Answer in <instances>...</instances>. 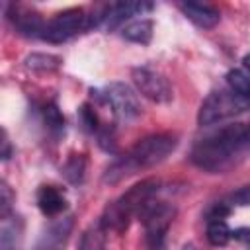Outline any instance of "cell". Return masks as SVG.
Listing matches in <instances>:
<instances>
[{
	"label": "cell",
	"mask_w": 250,
	"mask_h": 250,
	"mask_svg": "<svg viewBox=\"0 0 250 250\" xmlns=\"http://www.w3.org/2000/svg\"><path fill=\"white\" fill-rule=\"evenodd\" d=\"M43 113H45V119H47V123H49L51 129H61L64 125V119L61 115V111L57 109V105H53V104L51 105H45Z\"/></svg>",
	"instance_id": "cell-20"
},
{
	"label": "cell",
	"mask_w": 250,
	"mask_h": 250,
	"mask_svg": "<svg viewBox=\"0 0 250 250\" xmlns=\"http://www.w3.org/2000/svg\"><path fill=\"white\" fill-rule=\"evenodd\" d=\"M229 201L234 203V205H238V207L250 205V186H242L236 191H232L230 197H229Z\"/></svg>",
	"instance_id": "cell-21"
},
{
	"label": "cell",
	"mask_w": 250,
	"mask_h": 250,
	"mask_svg": "<svg viewBox=\"0 0 250 250\" xmlns=\"http://www.w3.org/2000/svg\"><path fill=\"white\" fill-rule=\"evenodd\" d=\"M152 21L150 20H139V21H133L129 25L123 27L121 35L131 41V43H139V45H148L150 39H152Z\"/></svg>",
	"instance_id": "cell-14"
},
{
	"label": "cell",
	"mask_w": 250,
	"mask_h": 250,
	"mask_svg": "<svg viewBox=\"0 0 250 250\" xmlns=\"http://www.w3.org/2000/svg\"><path fill=\"white\" fill-rule=\"evenodd\" d=\"M84 174H86V160H84V156H80V154H72V156L64 162V166H62V176H64V180H66L68 184H72V186L82 184V182H84Z\"/></svg>",
	"instance_id": "cell-16"
},
{
	"label": "cell",
	"mask_w": 250,
	"mask_h": 250,
	"mask_svg": "<svg viewBox=\"0 0 250 250\" xmlns=\"http://www.w3.org/2000/svg\"><path fill=\"white\" fill-rule=\"evenodd\" d=\"M152 8V4L148 2H117V4H111L107 6L100 18H98V23L100 21H105V25L109 29L117 27L119 23H123L125 20L137 16V14H143V12H148Z\"/></svg>",
	"instance_id": "cell-9"
},
{
	"label": "cell",
	"mask_w": 250,
	"mask_h": 250,
	"mask_svg": "<svg viewBox=\"0 0 250 250\" xmlns=\"http://www.w3.org/2000/svg\"><path fill=\"white\" fill-rule=\"evenodd\" d=\"M242 70H246V72L250 74V55H246V57L242 59Z\"/></svg>",
	"instance_id": "cell-26"
},
{
	"label": "cell",
	"mask_w": 250,
	"mask_h": 250,
	"mask_svg": "<svg viewBox=\"0 0 250 250\" xmlns=\"http://www.w3.org/2000/svg\"><path fill=\"white\" fill-rule=\"evenodd\" d=\"M178 8L189 21H193L197 27H203V29L215 27L221 20V12L215 6L205 2H180Z\"/></svg>",
	"instance_id": "cell-11"
},
{
	"label": "cell",
	"mask_w": 250,
	"mask_h": 250,
	"mask_svg": "<svg viewBox=\"0 0 250 250\" xmlns=\"http://www.w3.org/2000/svg\"><path fill=\"white\" fill-rule=\"evenodd\" d=\"M25 66L31 70H39V72H51V70H57L61 66V59L55 55L31 53L29 57H25Z\"/></svg>",
	"instance_id": "cell-19"
},
{
	"label": "cell",
	"mask_w": 250,
	"mask_h": 250,
	"mask_svg": "<svg viewBox=\"0 0 250 250\" xmlns=\"http://www.w3.org/2000/svg\"><path fill=\"white\" fill-rule=\"evenodd\" d=\"M102 98L111 105L113 113L121 119H133L141 113V102L131 86L125 82H111L105 86Z\"/></svg>",
	"instance_id": "cell-8"
},
{
	"label": "cell",
	"mask_w": 250,
	"mask_h": 250,
	"mask_svg": "<svg viewBox=\"0 0 250 250\" xmlns=\"http://www.w3.org/2000/svg\"><path fill=\"white\" fill-rule=\"evenodd\" d=\"M248 107H250V102H246L244 98H240L232 90H217V92H211L203 100L199 113H197V123L199 125H213L217 121L238 115V113L246 111Z\"/></svg>",
	"instance_id": "cell-3"
},
{
	"label": "cell",
	"mask_w": 250,
	"mask_h": 250,
	"mask_svg": "<svg viewBox=\"0 0 250 250\" xmlns=\"http://www.w3.org/2000/svg\"><path fill=\"white\" fill-rule=\"evenodd\" d=\"M139 217L143 219L145 225V240L148 250H162L168 227L176 217V207L166 201H156L150 203Z\"/></svg>",
	"instance_id": "cell-5"
},
{
	"label": "cell",
	"mask_w": 250,
	"mask_h": 250,
	"mask_svg": "<svg viewBox=\"0 0 250 250\" xmlns=\"http://www.w3.org/2000/svg\"><path fill=\"white\" fill-rule=\"evenodd\" d=\"M227 84L234 94H238L240 98L250 102V74L246 70H242V68L229 70L227 72Z\"/></svg>",
	"instance_id": "cell-15"
},
{
	"label": "cell",
	"mask_w": 250,
	"mask_h": 250,
	"mask_svg": "<svg viewBox=\"0 0 250 250\" xmlns=\"http://www.w3.org/2000/svg\"><path fill=\"white\" fill-rule=\"evenodd\" d=\"M184 250H199V248H197V246H193V244H186V246H184Z\"/></svg>",
	"instance_id": "cell-27"
},
{
	"label": "cell",
	"mask_w": 250,
	"mask_h": 250,
	"mask_svg": "<svg viewBox=\"0 0 250 250\" xmlns=\"http://www.w3.org/2000/svg\"><path fill=\"white\" fill-rule=\"evenodd\" d=\"M88 27V16L84 14L82 8H68L64 12L55 14L41 31V37L49 43H62L76 35L80 29Z\"/></svg>",
	"instance_id": "cell-6"
},
{
	"label": "cell",
	"mask_w": 250,
	"mask_h": 250,
	"mask_svg": "<svg viewBox=\"0 0 250 250\" xmlns=\"http://www.w3.org/2000/svg\"><path fill=\"white\" fill-rule=\"evenodd\" d=\"M66 205H68L66 195L57 186H41L37 189V207L41 209L43 215L55 217V215L62 213L66 209Z\"/></svg>",
	"instance_id": "cell-12"
},
{
	"label": "cell",
	"mask_w": 250,
	"mask_h": 250,
	"mask_svg": "<svg viewBox=\"0 0 250 250\" xmlns=\"http://www.w3.org/2000/svg\"><path fill=\"white\" fill-rule=\"evenodd\" d=\"M10 207H12V193H10L8 186H6V184H2V215H4V217L8 215Z\"/></svg>",
	"instance_id": "cell-24"
},
{
	"label": "cell",
	"mask_w": 250,
	"mask_h": 250,
	"mask_svg": "<svg viewBox=\"0 0 250 250\" xmlns=\"http://www.w3.org/2000/svg\"><path fill=\"white\" fill-rule=\"evenodd\" d=\"M72 217H62V219H57L43 234L41 238L37 240L35 248L33 250H62L66 240H68V234L72 230Z\"/></svg>",
	"instance_id": "cell-10"
},
{
	"label": "cell",
	"mask_w": 250,
	"mask_h": 250,
	"mask_svg": "<svg viewBox=\"0 0 250 250\" xmlns=\"http://www.w3.org/2000/svg\"><path fill=\"white\" fill-rule=\"evenodd\" d=\"M158 188H160V182L156 178H146V180L131 186L119 199H115L113 203H109L104 209L100 225L105 230L113 229L117 232H123L129 227V221L135 215H141L152 203V197L156 195Z\"/></svg>",
	"instance_id": "cell-2"
},
{
	"label": "cell",
	"mask_w": 250,
	"mask_h": 250,
	"mask_svg": "<svg viewBox=\"0 0 250 250\" xmlns=\"http://www.w3.org/2000/svg\"><path fill=\"white\" fill-rule=\"evenodd\" d=\"M10 156H12V146H10L6 131H2V160H8Z\"/></svg>",
	"instance_id": "cell-25"
},
{
	"label": "cell",
	"mask_w": 250,
	"mask_h": 250,
	"mask_svg": "<svg viewBox=\"0 0 250 250\" xmlns=\"http://www.w3.org/2000/svg\"><path fill=\"white\" fill-rule=\"evenodd\" d=\"M139 170H141V168L135 164V160H133L129 154H125V156L115 158V160L105 168V172H104V176H102V182L113 186V184H119V182L125 180V178L133 176V174L139 172Z\"/></svg>",
	"instance_id": "cell-13"
},
{
	"label": "cell",
	"mask_w": 250,
	"mask_h": 250,
	"mask_svg": "<svg viewBox=\"0 0 250 250\" xmlns=\"http://www.w3.org/2000/svg\"><path fill=\"white\" fill-rule=\"evenodd\" d=\"M176 146H178L176 135L156 133V135H148V137L139 139L127 154L135 160V164L139 168H150V166L162 162Z\"/></svg>",
	"instance_id": "cell-4"
},
{
	"label": "cell",
	"mask_w": 250,
	"mask_h": 250,
	"mask_svg": "<svg viewBox=\"0 0 250 250\" xmlns=\"http://www.w3.org/2000/svg\"><path fill=\"white\" fill-rule=\"evenodd\" d=\"M80 117H82V121H84V125H86L88 131H98V117H96L94 109L88 104H84L80 107Z\"/></svg>",
	"instance_id": "cell-22"
},
{
	"label": "cell",
	"mask_w": 250,
	"mask_h": 250,
	"mask_svg": "<svg viewBox=\"0 0 250 250\" xmlns=\"http://www.w3.org/2000/svg\"><path fill=\"white\" fill-rule=\"evenodd\" d=\"M232 238L234 240H238V242H242L248 250H250V229H236V230H232Z\"/></svg>",
	"instance_id": "cell-23"
},
{
	"label": "cell",
	"mask_w": 250,
	"mask_h": 250,
	"mask_svg": "<svg viewBox=\"0 0 250 250\" xmlns=\"http://www.w3.org/2000/svg\"><path fill=\"white\" fill-rule=\"evenodd\" d=\"M246 152H250V123H230L199 139L189 158L201 170L225 172Z\"/></svg>",
	"instance_id": "cell-1"
},
{
	"label": "cell",
	"mask_w": 250,
	"mask_h": 250,
	"mask_svg": "<svg viewBox=\"0 0 250 250\" xmlns=\"http://www.w3.org/2000/svg\"><path fill=\"white\" fill-rule=\"evenodd\" d=\"M105 246V229L100 225V221L92 227H88L80 238V250H104Z\"/></svg>",
	"instance_id": "cell-18"
},
{
	"label": "cell",
	"mask_w": 250,
	"mask_h": 250,
	"mask_svg": "<svg viewBox=\"0 0 250 250\" xmlns=\"http://www.w3.org/2000/svg\"><path fill=\"white\" fill-rule=\"evenodd\" d=\"M232 238V230L225 223V219H209L207 223V240L213 246H225Z\"/></svg>",
	"instance_id": "cell-17"
},
{
	"label": "cell",
	"mask_w": 250,
	"mask_h": 250,
	"mask_svg": "<svg viewBox=\"0 0 250 250\" xmlns=\"http://www.w3.org/2000/svg\"><path fill=\"white\" fill-rule=\"evenodd\" d=\"M131 78H133L137 92L143 98L154 104H168L172 100V86L160 72L146 68V66H135L131 70Z\"/></svg>",
	"instance_id": "cell-7"
}]
</instances>
